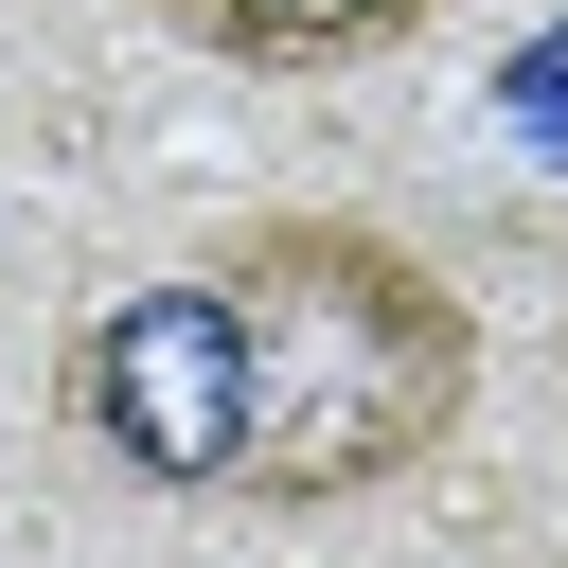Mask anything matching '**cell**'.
Returning a JSON list of instances; mask_svg holds the SVG:
<instances>
[{
  "instance_id": "obj_1",
  "label": "cell",
  "mask_w": 568,
  "mask_h": 568,
  "mask_svg": "<svg viewBox=\"0 0 568 568\" xmlns=\"http://www.w3.org/2000/svg\"><path fill=\"white\" fill-rule=\"evenodd\" d=\"M479 408V302L373 213H248L178 284H124L71 337V426L160 497L337 515L444 462Z\"/></svg>"
},
{
  "instance_id": "obj_2",
  "label": "cell",
  "mask_w": 568,
  "mask_h": 568,
  "mask_svg": "<svg viewBox=\"0 0 568 568\" xmlns=\"http://www.w3.org/2000/svg\"><path fill=\"white\" fill-rule=\"evenodd\" d=\"M160 18L231 71H355V53H408L444 0H160Z\"/></svg>"
}]
</instances>
